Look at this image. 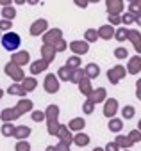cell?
Instances as JSON below:
<instances>
[{
	"label": "cell",
	"instance_id": "1",
	"mask_svg": "<svg viewBox=\"0 0 141 151\" xmlns=\"http://www.w3.org/2000/svg\"><path fill=\"white\" fill-rule=\"evenodd\" d=\"M2 45H4L6 50H16V48L20 46V37H18L16 34H11V32H9V34L4 36Z\"/></svg>",
	"mask_w": 141,
	"mask_h": 151
}]
</instances>
